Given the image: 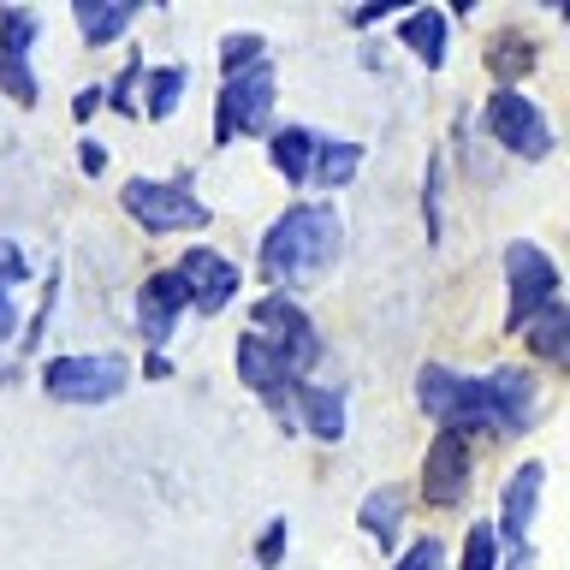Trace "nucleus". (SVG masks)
<instances>
[{
    "label": "nucleus",
    "mask_w": 570,
    "mask_h": 570,
    "mask_svg": "<svg viewBox=\"0 0 570 570\" xmlns=\"http://www.w3.org/2000/svg\"><path fill=\"white\" fill-rule=\"evenodd\" d=\"M345 249V220L333 203H292L262 238V274L279 297L315 285Z\"/></svg>",
    "instance_id": "f257e3e1"
},
{
    "label": "nucleus",
    "mask_w": 570,
    "mask_h": 570,
    "mask_svg": "<svg viewBox=\"0 0 570 570\" xmlns=\"http://www.w3.org/2000/svg\"><path fill=\"white\" fill-rule=\"evenodd\" d=\"M416 404L434 416L445 434H505L499 422V404H493V386L488 381H470V374H452L440 363H422L416 374Z\"/></svg>",
    "instance_id": "f03ea898"
},
{
    "label": "nucleus",
    "mask_w": 570,
    "mask_h": 570,
    "mask_svg": "<svg viewBox=\"0 0 570 570\" xmlns=\"http://www.w3.org/2000/svg\"><path fill=\"white\" fill-rule=\"evenodd\" d=\"M119 208L131 214L142 232L173 238V232H203L208 226V203L190 190V178H125Z\"/></svg>",
    "instance_id": "7ed1b4c3"
},
{
    "label": "nucleus",
    "mask_w": 570,
    "mask_h": 570,
    "mask_svg": "<svg viewBox=\"0 0 570 570\" xmlns=\"http://www.w3.org/2000/svg\"><path fill=\"white\" fill-rule=\"evenodd\" d=\"M131 386V363L114 351L101 356H48L42 363V392L60 404H114Z\"/></svg>",
    "instance_id": "20e7f679"
},
{
    "label": "nucleus",
    "mask_w": 570,
    "mask_h": 570,
    "mask_svg": "<svg viewBox=\"0 0 570 570\" xmlns=\"http://www.w3.org/2000/svg\"><path fill=\"white\" fill-rule=\"evenodd\" d=\"M267 119H274V66H249L238 78L220 83V101H214V142H238V137H256L267 131Z\"/></svg>",
    "instance_id": "39448f33"
},
{
    "label": "nucleus",
    "mask_w": 570,
    "mask_h": 570,
    "mask_svg": "<svg viewBox=\"0 0 570 570\" xmlns=\"http://www.w3.org/2000/svg\"><path fill=\"white\" fill-rule=\"evenodd\" d=\"M505 285H511V309H505V333H523L547 303H559V267L541 244L517 238L505 249Z\"/></svg>",
    "instance_id": "423d86ee"
},
{
    "label": "nucleus",
    "mask_w": 570,
    "mask_h": 570,
    "mask_svg": "<svg viewBox=\"0 0 570 570\" xmlns=\"http://www.w3.org/2000/svg\"><path fill=\"white\" fill-rule=\"evenodd\" d=\"M249 321H256V333L285 356V368H292V381H303L315 363H321V333H315V321L297 309L292 297H279V292H267L256 297V309H249Z\"/></svg>",
    "instance_id": "0eeeda50"
},
{
    "label": "nucleus",
    "mask_w": 570,
    "mask_h": 570,
    "mask_svg": "<svg viewBox=\"0 0 570 570\" xmlns=\"http://www.w3.org/2000/svg\"><path fill=\"white\" fill-rule=\"evenodd\" d=\"M481 119H488V137L505 155H523V160H547L552 155V125H547V114L523 96V89H493Z\"/></svg>",
    "instance_id": "6e6552de"
},
{
    "label": "nucleus",
    "mask_w": 570,
    "mask_h": 570,
    "mask_svg": "<svg viewBox=\"0 0 570 570\" xmlns=\"http://www.w3.org/2000/svg\"><path fill=\"white\" fill-rule=\"evenodd\" d=\"M541 488H547V463H523L511 470L505 481V499H499V529L511 541V564L505 570H529L534 552H529V529H534V511H541Z\"/></svg>",
    "instance_id": "1a4fd4ad"
},
{
    "label": "nucleus",
    "mask_w": 570,
    "mask_h": 570,
    "mask_svg": "<svg viewBox=\"0 0 570 570\" xmlns=\"http://www.w3.org/2000/svg\"><path fill=\"white\" fill-rule=\"evenodd\" d=\"M470 475H475V458H470V440L463 434H440L428 440V458H422V499L434 511L458 505L463 493H470Z\"/></svg>",
    "instance_id": "9d476101"
},
{
    "label": "nucleus",
    "mask_w": 570,
    "mask_h": 570,
    "mask_svg": "<svg viewBox=\"0 0 570 570\" xmlns=\"http://www.w3.org/2000/svg\"><path fill=\"white\" fill-rule=\"evenodd\" d=\"M178 279H185V297H190V309L196 315H220L232 297H238V262H226L220 249H208V244H196L185 249V262H178Z\"/></svg>",
    "instance_id": "9b49d317"
},
{
    "label": "nucleus",
    "mask_w": 570,
    "mask_h": 570,
    "mask_svg": "<svg viewBox=\"0 0 570 570\" xmlns=\"http://www.w3.org/2000/svg\"><path fill=\"white\" fill-rule=\"evenodd\" d=\"M190 309V297H185V279H178V267H167V274H149L137 285V333L149 338V345L160 351L173 338L178 327V315Z\"/></svg>",
    "instance_id": "f8f14e48"
},
{
    "label": "nucleus",
    "mask_w": 570,
    "mask_h": 570,
    "mask_svg": "<svg viewBox=\"0 0 570 570\" xmlns=\"http://www.w3.org/2000/svg\"><path fill=\"white\" fill-rule=\"evenodd\" d=\"M315 434V440H345V392L297 381L285 392V434Z\"/></svg>",
    "instance_id": "ddd939ff"
},
{
    "label": "nucleus",
    "mask_w": 570,
    "mask_h": 570,
    "mask_svg": "<svg viewBox=\"0 0 570 570\" xmlns=\"http://www.w3.org/2000/svg\"><path fill=\"white\" fill-rule=\"evenodd\" d=\"M238 381L256 392V399H267V404H279L285 392L297 386L292 368H285V356L267 345L262 333H244V338H238Z\"/></svg>",
    "instance_id": "4468645a"
},
{
    "label": "nucleus",
    "mask_w": 570,
    "mask_h": 570,
    "mask_svg": "<svg viewBox=\"0 0 570 570\" xmlns=\"http://www.w3.org/2000/svg\"><path fill=\"white\" fill-rule=\"evenodd\" d=\"M445 36H452V18H445L440 7H416V12L399 18V42L416 53L428 71L445 66Z\"/></svg>",
    "instance_id": "2eb2a0df"
},
{
    "label": "nucleus",
    "mask_w": 570,
    "mask_h": 570,
    "mask_svg": "<svg viewBox=\"0 0 570 570\" xmlns=\"http://www.w3.org/2000/svg\"><path fill=\"white\" fill-rule=\"evenodd\" d=\"M71 18H78L89 48H107V42H119V36L137 24V0H78Z\"/></svg>",
    "instance_id": "dca6fc26"
},
{
    "label": "nucleus",
    "mask_w": 570,
    "mask_h": 570,
    "mask_svg": "<svg viewBox=\"0 0 570 570\" xmlns=\"http://www.w3.org/2000/svg\"><path fill=\"white\" fill-rule=\"evenodd\" d=\"M488 386H493V404H499L505 434H523L529 416H534V374L529 368H493Z\"/></svg>",
    "instance_id": "f3484780"
},
{
    "label": "nucleus",
    "mask_w": 570,
    "mask_h": 570,
    "mask_svg": "<svg viewBox=\"0 0 570 570\" xmlns=\"http://www.w3.org/2000/svg\"><path fill=\"white\" fill-rule=\"evenodd\" d=\"M356 167H363V142L351 137H315V160H309V185L321 190H345Z\"/></svg>",
    "instance_id": "a211bd4d"
},
{
    "label": "nucleus",
    "mask_w": 570,
    "mask_h": 570,
    "mask_svg": "<svg viewBox=\"0 0 570 570\" xmlns=\"http://www.w3.org/2000/svg\"><path fill=\"white\" fill-rule=\"evenodd\" d=\"M267 160L285 173V185H309V160H315V131L309 125H279L267 137Z\"/></svg>",
    "instance_id": "6ab92c4d"
},
{
    "label": "nucleus",
    "mask_w": 570,
    "mask_h": 570,
    "mask_svg": "<svg viewBox=\"0 0 570 570\" xmlns=\"http://www.w3.org/2000/svg\"><path fill=\"white\" fill-rule=\"evenodd\" d=\"M517 338H523L541 363H570V309H564V303H547V309L534 315Z\"/></svg>",
    "instance_id": "aec40b11"
},
{
    "label": "nucleus",
    "mask_w": 570,
    "mask_h": 570,
    "mask_svg": "<svg viewBox=\"0 0 570 570\" xmlns=\"http://www.w3.org/2000/svg\"><path fill=\"white\" fill-rule=\"evenodd\" d=\"M356 523H363V534H374L381 547L399 541V523H404V488H374L363 499V511H356Z\"/></svg>",
    "instance_id": "412c9836"
},
{
    "label": "nucleus",
    "mask_w": 570,
    "mask_h": 570,
    "mask_svg": "<svg viewBox=\"0 0 570 570\" xmlns=\"http://www.w3.org/2000/svg\"><path fill=\"white\" fill-rule=\"evenodd\" d=\"M190 89V66H149L142 71V96H149V119H173Z\"/></svg>",
    "instance_id": "4be33fe9"
},
{
    "label": "nucleus",
    "mask_w": 570,
    "mask_h": 570,
    "mask_svg": "<svg viewBox=\"0 0 570 570\" xmlns=\"http://www.w3.org/2000/svg\"><path fill=\"white\" fill-rule=\"evenodd\" d=\"M488 71L499 78V89H517V78L534 71V42L529 36H499V42L488 48Z\"/></svg>",
    "instance_id": "5701e85b"
},
{
    "label": "nucleus",
    "mask_w": 570,
    "mask_h": 570,
    "mask_svg": "<svg viewBox=\"0 0 570 570\" xmlns=\"http://www.w3.org/2000/svg\"><path fill=\"white\" fill-rule=\"evenodd\" d=\"M24 274H30L24 249L0 238V338H7V333H18V303H12V292L24 285Z\"/></svg>",
    "instance_id": "b1692460"
},
{
    "label": "nucleus",
    "mask_w": 570,
    "mask_h": 570,
    "mask_svg": "<svg viewBox=\"0 0 570 570\" xmlns=\"http://www.w3.org/2000/svg\"><path fill=\"white\" fill-rule=\"evenodd\" d=\"M36 36H42V12H30V7H0V48H7V53L30 60Z\"/></svg>",
    "instance_id": "393cba45"
},
{
    "label": "nucleus",
    "mask_w": 570,
    "mask_h": 570,
    "mask_svg": "<svg viewBox=\"0 0 570 570\" xmlns=\"http://www.w3.org/2000/svg\"><path fill=\"white\" fill-rule=\"evenodd\" d=\"M0 96H12L18 107H36V96H42L30 60H18V53H7V48H0Z\"/></svg>",
    "instance_id": "a878e982"
},
{
    "label": "nucleus",
    "mask_w": 570,
    "mask_h": 570,
    "mask_svg": "<svg viewBox=\"0 0 570 570\" xmlns=\"http://www.w3.org/2000/svg\"><path fill=\"white\" fill-rule=\"evenodd\" d=\"M262 36L256 30H238V36H226L220 42V71L226 78H238V71H249V66H262Z\"/></svg>",
    "instance_id": "bb28decb"
},
{
    "label": "nucleus",
    "mask_w": 570,
    "mask_h": 570,
    "mask_svg": "<svg viewBox=\"0 0 570 570\" xmlns=\"http://www.w3.org/2000/svg\"><path fill=\"white\" fill-rule=\"evenodd\" d=\"M463 570H499V534L493 523H475L463 534Z\"/></svg>",
    "instance_id": "cd10ccee"
},
{
    "label": "nucleus",
    "mask_w": 570,
    "mask_h": 570,
    "mask_svg": "<svg viewBox=\"0 0 570 570\" xmlns=\"http://www.w3.org/2000/svg\"><path fill=\"white\" fill-rule=\"evenodd\" d=\"M285 547H292V523H285V517H274V523L262 529V541H256V564L274 570V564L285 559Z\"/></svg>",
    "instance_id": "c85d7f7f"
},
{
    "label": "nucleus",
    "mask_w": 570,
    "mask_h": 570,
    "mask_svg": "<svg viewBox=\"0 0 570 570\" xmlns=\"http://www.w3.org/2000/svg\"><path fill=\"white\" fill-rule=\"evenodd\" d=\"M440 564H445V547L434 541V534H422L410 552H399V564H392V570H440Z\"/></svg>",
    "instance_id": "c756f323"
},
{
    "label": "nucleus",
    "mask_w": 570,
    "mask_h": 570,
    "mask_svg": "<svg viewBox=\"0 0 570 570\" xmlns=\"http://www.w3.org/2000/svg\"><path fill=\"white\" fill-rule=\"evenodd\" d=\"M142 83V66L131 60V66H125L119 71V83H114V107H119V114H137V101H131V89Z\"/></svg>",
    "instance_id": "7c9ffc66"
},
{
    "label": "nucleus",
    "mask_w": 570,
    "mask_h": 570,
    "mask_svg": "<svg viewBox=\"0 0 570 570\" xmlns=\"http://www.w3.org/2000/svg\"><path fill=\"white\" fill-rule=\"evenodd\" d=\"M78 167H83L89 178H96V173L107 167V149H101V142H78Z\"/></svg>",
    "instance_id": "2f4dec72"
},
{
    "label": "nucleus",
    "mask_w": 570,
    "mask_h": 570,
    "mask_svg": "<svg viewBox=\"0 0 570 570\" xmlns=\"http://www.w3.org/2000/svg\"><path fill=\"white\" fill-rule=\"evenodd\" d=\"M101 96H107V89H78V101H71V119H89V114L101 107Z\"/></svg>",
    "instance_id": "473e14b6"
},
{
    "label": "nucleus",
    "mask_w": 570,
    "mask_h": 570,
    "mask_svg": "<svg viewBox=\"0 0 570 570\" xmlns=\"http://www.w3.org/2000/svg\"><path fill=\"white\" fill-rule=\"evenodd\" d=\"M386 12H392V0H381V7H356V12H351V24H356V30H363V24H381Z\"/></svg>",
    "instance_id": "72a5a7b5"
},
{
    "label": "nucleus",
    "mask_w": 570,
    "mask_h": 570,
    "mask_svg": "<svg viewBox=\"0 0 570 570\" xmlns=\"http://www.w3.org/2000/svg\"><path fill=\"white\" fill-rule=\"evenodd\" d=\"M142 368H149V381H167V374H173V363H167V356H160V351H155V356H149V363H142Z\"/></svg>",
    "instance_id": "f704fd0d"
}]
</instances>
